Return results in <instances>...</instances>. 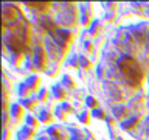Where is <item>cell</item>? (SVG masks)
<instances>
[{
  "instance_id": "cell-10",
  "label": "cell",
  "mask_w": 149,
  "mask_h": 140,
  "mask_svg": "<svg viewBox=\"0 0 149 140\" xmlns=\"http://www.w3.org/2000/svg\"><path fill=\"white\" fill-rule=\"evenodd\" d=\"M93 114H95V115H102V112H101V111H95Z\"/></svg>"
},
{
  "instance_id": "cell-8",
  "label": "cell",
  "mask_w": 149,
  "mask_h": 140,
  "mask_svg": "<svg viewBox=\"0 0 149 140\" xmlns=\"http://www.w3.org/2000/svg\"><path fill=\"white\" fill-rule=\"evenodd\" d=\"M135 121H137V120H130V121H127V123H123V128H130V126H132L134 123H135Z\"/></svg>"
},
{
  "instance_id": "cell-2",
  "label": "cell",
  "mask_w": 149,
  "mask_h": 140,
  "mask_svg": "<svg viewBox=\"0 0 149 140\" xmlns=\"http://www.w3.org/2000/svg\"><path fill=\"white\" fill-rule=\"evenodd\" d=\"M106 90H107V95H109L112 100H115V101H120L121 100V92H120V89L115 86V84H112V83H106Z\"/></svg>"
},
{
  "instance_id": "cell-9",
  "label": "cell",
  "mask_w": 149,
  "mask_h": 140,
  "mask_svg": "<svg viewBox=\"0 0 149 140\" xmlns=\"http://www.w3.org/2000/svg\"><path fill=\"white\" fill-rule=\"evenodd\" d=\"M88 103H90L92 106H95V100H93V98H88Z\"/></svg>"
},
{
  "instance_id": "cell-3",
  "label": "cell",
  "mask_w": 149,
  "mask_h": 140,
  "mask_svg": "<svg viewBox=\"0 0 149 140\" xmlns=\"http://www.w3.org/2000/svg\"><path fill=\"white\" fill-rule=\"evenodd\" d=\"M6 42H11V44H8V45L11 47L13 50H16V51H22L23 50V42L19 39V37H16V36H11V39H6Z\"/></svg>"
},
{
  "instance_id": "cell-5",
  "label": "cell",
  "mask_w": 149,
  "mask_h": 140,
  "mask_svg": "<svg viewBox=\"0 0 149 140\" xmlns=\"http://www.w3.org/2000/svg\"><path fill=\"white\" fill-rule=\"evenodd\" d=\"M26 6L34 8V9H45V8H48V6H50V3H33V2H28V3H26Z\"/></svg>"
},
{
  "instance_id": "cell-4",
  "label": "cell",
  "mask_w": 149,
  "mask_h": 140,
  "mask_svg": "<svg viewBox=\"0 0 149 140\" xmlns=\"http://www.w3.org/2000/svg\"><path fill=\"white\" fill-rule=\"evenodd\" d=\"M58 33H54V39L58 42V45H64L65 41L68 39V33L67 31H62V30H56Z\"/></svg>"
},
{
  "instance_id": "cell-1",
  "label": "cell",
  "mask_w": 149,
  "mask_h": 140,
  "mask_svg": "<svg viewBox=\"0 0 149 140\" xmlns=\"http://www.w3.org/2000/svg\"><path fill=\"white\" fill-rule=\"evenodd\" d=\"M118 69L121 75H123V79L129 86H138L140 81L143 79V70L140 67V64L130 56H123L118 61Z\"/></svg>"
},
{
  "instance_id": "cell-6",
  "label": "cell",
  "mask_w": 149,
  "mask_h": 140,
  "mask_svg": "<svg viewBox=\"0 0 149 140\" xmlns=\"http://www.w3.org/2000/svg\"><path fill=\"white\" fill-rule=\"evenodd\" d=\"M40 25L44 28H47V30H50V28H53V22H51L48 17H42L40 19Z\"/></svg>"
},
{
  "instance_id": "cell-7",
  "label": "cell",
  "mask_w": 149,
  "mask_h": 140,
  "mask_svg": "<svg viewBox=\"0 0 149 140\" xmlns=\"http://www.w3.org/2000/svg\"><path fill=\"white\" fill-rule=\"evenodd\" d=\"M143 128H144V132H146L149 135V118L144 120V123H143Z\"/></svg>"
}]
</instances>
